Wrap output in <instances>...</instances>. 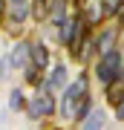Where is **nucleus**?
I'll use <instances>...</instances> for the list:
<instances>
[{
  "label": "nucleus",
  "instance_id": "8",
  "mask_svg": "<svg viewBox=\"0 0 124 130\" xmlns=\"http://www.w3.org/2000/svg\"><path fill=\"white\" fill-rule=\"evenodd\" d=\"M118 35H121L118 26H104L101 32L95 35V52H98V58L107 55V52H113V49H118L115 46V43H118Z\"/></svg>",
  "mask_w": 124,
  "mask_h": 130
},
{
  "label": "nucleus",
  "instance_id": "9",
  "mask_svg": "<svg viewBox=\"0 0 124 130\" xmlns=\"http://www.w3.org/2000/svg\"><path fill=\"white\" fill-rule=\"evenodd\" d=\"M75 14H69V0H49V23L52 26H66Z\"/></svg>",
  "mask_w": 124,
  "mask_h": 130
},
{
  "label": "nucleus",
  "instance_id": "2",
  "mask_svg": "<svg viewBox=\"0 0 124 130\" xmlns=\"http://www.w3.org/2000/svg\"><path fill=\"white\" fill-rule=\"evenodd\" d=\"M58 113V98L55 93H49V90L43 87H35V93L29 95V104H26V116L32 121H43V119H52Z\"/></svg>",
  "mask_w": 124,
  "mask_h": 130
},
{
  "label": "nucleus",
  "instance_id": "1",
  "mask_svg": "<svg viewBox=\"0 0 124 130\" xmlns=\"http://www.w3.org/2000/svg\"><path fill=\"white\" fill-rule=\"evenodd\" d=\"M87 95H90V81H87V75H78V78L69 81V87L61 93V98H58V116L64 121H75V113H78V107H81V101Z\"/></svg>",
  "mask_w": 124,
  "mask_h": 130
},
{
  "label": "nucleus",
  "instance_id": "13",
  "mask_svg": "<svg viewBox=\"0 0 124 130\" xmlns=\"http://www.w3.org/2000/svg\"><path fill=\"white\" fill-rule=\"evenodd\" d=\"M104 9H107V18L115 20V18L124 12V0H104Z\"/></svg>",
  "mask_w": 124,
  "mask_h": 130
},
{
  "label": "nucleus",
  "instance_id": "5",
  "mask_svg": "<svg viewBox=\"0 0 124 130\" xmlns=\"http://www.w3.org/2000/svg\"><path fill=\"white\" fill-rule=\"evenodd\" d=\"M29 61H32V41H17L14 46L9 49V58H6V64L12 67V70H26Z\"/></svg>",
  "mask_w": 124,
  "mask_h": 130
},
{
  "label": "nucleus",
  "instance_id": "7",
  "mask_svg": "<svg viewBox=\"0 0 124 130\" xmlns=\"http://www.w3.org/2000/svg\"><path fill=\"white\" fill-rule=\"evenodd\" d=\"M66 75H69V70H66V64H55L49 70V75L43 78V87L49 90V93H55V95H61L64 90L69 87L66 84Z\"/></svg>",
  "mask_w": 124,
  "mask_h": 130
},
{
  "label": "nucleus",
  "instance_id": "14",
  "mask_svg": "<svg viewBox=\"0 0 124 130\" xmlns=\"http://www.w3.org/2000/svg\"><path fill=\"white\" fill-rule=\"evenodd\" d=\"M113 107H115V119H118V121H124V93H121V98H118Z\"/></svg>",
  "mask_w": 124,
  "mask_h": 130
},
{
  "label": "nucleus",
  "instance_id": "3",
  "mask_svg": "<svg viewBox=\"0 0 124 130\" xmlns=\"http://www.w3.org/2000/svg\"><path fill=\"white\" fill-rule=\"evenodd\" d=\"M121 70H124V55H121V49H113V52H107V55H101V58L95 61L92 75L98 78V84L110 87L113 81H118Z\"/></svg>",
  "mask_w": 124,
  "mask_h": 130
},
{
  "label": "nucleus",
  "instance_id": "10",
  "mask_svg": "<svg viewBox=\"0 0 124 130\" xmlns=\"http://www.w3.org/2000/svg\"><path fill=\"white\" fill-rule=\"evenodd\" d=\"M104 124H107L104 110L101 107H92V110L87 113V119L81 121V130H104Z\"/></svg>",
  "mask_w": 124,
  "mask_h": 130
},
{
  "label": "nucleus",
  "instance_id": "15",
  "mask_svg": "<svg viewBox=\"0 0 124 130\" xmlns=\"http://www.w3.org/2000/svg\"><path fill=\"white\" fill-rule=\"evenodd\" d=\"M6 12H9V0H0V20H6Z\"/></svg>",
  "mask_w": 124,
  "mask_h": 130
},
{
  "label": "nucleus",
  "instance_id": "12",
  "mask_svg": "<svg viewBox=\"0 0 124 130\" xmlns=\"http://www.w3.org/2000/svg\"><path fill=\"white\" fill-rule=\"evenodd\" d=\"M32 20L35 23L49 20V0H32Z\"/></svg>",
  "mask_w": 124,
  "mask_h": 130
},
{
  "label": "nucleus",
  "instance_id": "11",
  "mask_svg": "<svg viewBox=\"0 0 124 130\" xmlns=\"http://www.w3.org/2000/svg\"><path fill=\"white\" fill-rule=\"evenodd\" d=\"M26 104H29V98L23 95V90L20 87H14L12 93H9V110H14V113H26Z\"/></svg>",
  "mask_w": 124,
  "mask_h": 130
},
{
  "label": "nucleus",
  "instance_id": "6",
  "mask_svg": "<svg viewBox=\"0 0 124 130\" xmlns=\"http://www.w3.org/2000/svg\"><path fill=\"white\" fill-rule=\"evenodd\" d=\"M81 14H84V20L95 29V26H101L104 20H107V9H104V0H81V9H78Z\"/></svg>",
  "mask_w": 124,
  "mask_h": 130
},
{
  "label": "nucleus",
  "instance_id": "4",
  "mask_svg": "<svg viewBox=\"0 0 124 130\" xmlns=\"http://www.w3.org/2000/svg\"><path fill=\"white\" fill-rule=\"evenodd\" d=\"M29 18H32V0H9V12H6L9 32H20V26Z\"/></svg>",
  "mask_w": 124,
  "mask_h": 130
}]
</instances>
